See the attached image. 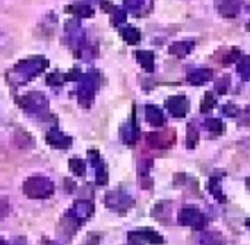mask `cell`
Segmentation results:
<instances>
[{"label":"cell","mask_w":250,"mask_h":245,"mask_svg":"<svg viewBox=\"0 0 250 245\" xmlns=\"http://www.w3.org/2000/svg\"><path fill=\"white\" fill-rule=\"evenodd\" d=\"M72 12H75L76 15H79V16H89L91 13H92V10H91V7L89 6H86V4H75V6H72V9H70Z\"/></svg>","instance_id":"7a4b0ae2"},{"label":"cell","mask_w":250,"mask_h":245,"mask_svg":"<svg viewBox=\"0 0 250 245\" xmlns=\"http://www.w3.org/2000/svg\"><path fill=\"white\" fill-rule=\"evenodd\" d=\"M25 191L31 197H45V196H50V193L53 191V186L48 180L37 178V180H31L26 183Z\"/></svg>","instance_id":"6da1fadb"}]
</instances>
